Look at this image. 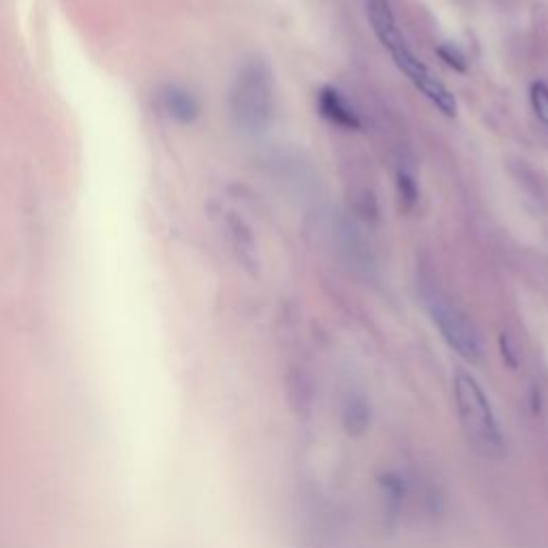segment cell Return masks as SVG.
<instances>
[{"label":"cell","mask_w":548,"mask_h":548,"mask_svg":"<svg viewBox=\"0 0 548 548\" xmlns=\"http://www.w3.org/2000/svg\"><path fill=\"white\" fill-rule=\"evenodd\" d=\"M230 114L234 125L251 135L270 129L277 116V86L266 60H245L230 86Z\"/></svg>","instance_id":"cell-1"},{"label":"cell","mask_w":548,"mask_h":548,"mask_svg":"<svg viewBox=\"0 0 548 548\" xmlns=\"http://www.w3.org/2000/svg\"><path fill=\"white\" fill-rule=\"evenodd\" d=\"M386 50L390 52L394 65H397L405 78L416 86L418 93L424 95V99H429L435 108L448 118H452L456 114L454 95L450 93L448 86L441 80H437L431 73V69L426 67L414 52H411L405 37L399 39L397 43H392Z\"/></svg>","instance_id":"cell-4"},{"label":"cell","mask_w":548,"mask_h":548,"mask_svg":"<svg viewBox=\"0 0 548 548\" xmlns=\"http://www.w3.org/2000/svg\"><path fill=\"white\" fill-rule=\"evenodd\" d=\"M435 52L441 60H444V65H448L452 71H456V73H465L467 71L469 60H467L465 52L459 48V45L448 43V41L439 43Z\"/></svg>","instance_id":"cell-8"},{"label":"cell","mask_w":548,"mask_h":548,"mask_svg":"<svg viewBox=\"0 0 548 548\" xmlns=\"http://www.w3.org/2000/svg\"><path fill=\"white\" fill-rule=\"evenodd\" d=\"M161 101H163V110L167 112V116L174 118L176 123L191 125L197 118H200L202 105L187 88L167 86L161 93Z\"/></svg>","instance_id":"cell-6"},{"label":"cell","mask_w":548,"mask_h":548,"mask_svg":"<svg viewBox=\"0 0 548 548\" xmlns=\"http://www.w3.org/2000/svg\"><path fill=\"white\" fill-rule=\"evenodd\" d=\"M397 189H399L401 204L405 208H414L418 197H420V191H418V182H416L414 172L407 170V167H401L397 174Z\"/></svg>","instance_id":"cell-7"},{"label":"cell","mask_w":548,"mask_h":548,"mask_svg":"<svg viewBox=\"0 0 548 548\" xmlns=\"http://www.w3.org/2000/svg\"><path fill=\"white\" fill-rule=\"evenodd\" d=\"M315 103H317V112L322 114L328 123L337 125L341 129H347V131L360 129L362 123H360L358 112L354 110V105L349 103V99L341 93L339 88H334V86L319 88Z\"/></svg>","instance_id":"cell-5"},{"label":"cell","mask_w":548,"mask_h":548,"mask_svg":"<svg viewBox=\"0 0 548 548\" xmlns=\"http://www.w3.org/2000/svg\"><path fill=\"white\" fill-rule=\"evenodd\" d=\"M454 407L467 444L484 459H501L506 441L493 405L476 379L463 371L454 377Z\"/></svg>","instance_id":"cell-2"},{"label":"cell","mask_w":548,"mask_h":548,"mask_svg":"<svg viewBox=\"0 0 548 548\" xmlns=\"http://www.w3.org/2000/svg\"><path fill=\"white\" fill-rule=\"evenodd\" d=\"M426 304H429V313L433 317V324L441 332L444 341L461 358H465L469 362H478L480 337H478L476 326L471 324V319L448 298H441L437 294L426 300Z\"/></svg>","instance_id":"cell-3"},{"label":"cell","mask_w":548,"mask_h":548,"mask_svg":"<svg viewBox=\"0 0 548 548\" xmlns=\"http://www.w3.org/2000/svg\"><path fill=\"white\" fill-rule=\"evenodd\" d=\"M529 103L531 110L538 116L540 123L548 127V84L546 82H534L529 88Z\"/></svg>","instance_id":"cell-9"}]
</instances>
